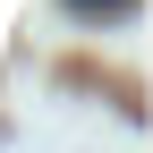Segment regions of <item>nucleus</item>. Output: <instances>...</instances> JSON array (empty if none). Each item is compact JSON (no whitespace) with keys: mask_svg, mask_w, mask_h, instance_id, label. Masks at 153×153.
I'll list each match as a JSON object with an SVG mask.
<instances>
[{"mask_svg":"<svg viewBox=\"0 0 153 153\" xmlns=\"http://www.w3.org/2000/svg\"><path fill=\"white\" fill-rule=\"evenodd\" d=\"M68 9H76V17H128L136 0H68Z\"/></svg>","mask_w":153,"mask_h":153,"instance_id":"1","label":"nucleus"}]
</instances>
